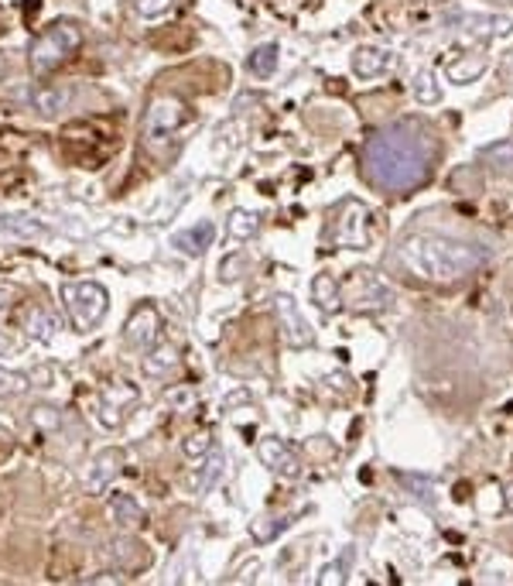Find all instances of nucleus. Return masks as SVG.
Here are the masks:
<instances>
[{
    "mask_svg": "<svg viewBox=\"0 0 513 586\" xmlns=\"http://www.w3.org/2000/svg\"><path fill=\"white\" fill-rule=\"evenodd\" d=\"M438 161V144L421 121H397L376 131L363 148V175L383 192H410L425 186Z\"/></svg>",
    "mask_w": 513,
    "mask_h": 586,
    "instance_id": "f257e3e1",
    "label": "nucleus"
},
{
    "mask_svg": "<svg viewBox=\"0 0 513 586\" xmlns=\"http://www.w3.org/2000/svg\"><path fill=\"white\" fill-rule=\"evenodd\" d=\"M397 264L428 285H459L490 261L486 247L452 241L442 233H408L393 251Z\"/></svg>",
    "mask_w": 513,
    "mask_h": 586,
    "instance_id": "f03ea898",
    "label": "nucleus"
},
{
    "mask_svg": "<svg viewBox=\"0 0 513 586\" xmlns=\"http://www.w3.org/2000/svg\"><path fill=\"white\" fill-rule=\"evenodd\" d=\"M83 45V28L76 21H55L49 32L34 38L28 62L34 72H51L66 62L68 55H76V49Z\"/></svg>",
    "mask_w": 513,
    "mask_h": 586,
    "instance_id": "7ed1b4c3",
    "label": "nucleus"
},
{
    "mask_svg": "<svg viewBox=\"0 0 513 586\" xmlns=\"http://www.w3.org/2000/svg\"><path fill=\"white\" fill-rule=\"evenodd\" d=\"M188 110L182 100L175 96H158L151 106H148V117H144V148L151 151L154 158L168 155L171 138L178 134V127L185 124Z\"/></svg>",
    "mask_w": 513,
    "mask_h": 586,
    "instance_id": "20e7f679",
    "label": "nucleus"
},
{
    "mask_svg": "<svg viewBox=\"0 0 513 586\" xmlns=\"http://www.w3.org/2000/svg\"><path fill=\"white\" fill-rule=\"evenodd\" d=\"M62 302H66L72 326L79 333H89L93 326H100V319L106 316L110 295L96 281H68L62 285Z\"/></svg>",
    "mask_w": 513,
    "mask_h": 586,
    "instance_id": "39448f33",
    "label": "nucleus"
},
{
    "mask_svg": "<svg viewBox=\"0 0 513 586\" xmlns=\"http://www.w3.org/2000/svg\"><path fill=\"white\" fill-rule=\"evenodd\" d=\"M271 309H274V319H277L281 333H284V343L294 346V350H302V346L315 343V329L308 326V319L302 316L298 302H294L291 295L277 292L271 298Z\"/></svg>",
    "mask_w": 513,
    "mask_h": 586,
    "instance_id": "423d86ee",
    "label": "nucleus"
},
{
    "mask_svg": "<svg viewBox=\"0 0 513 586\" xmlns=\"http://www.w3.org/2000/svg\"><path fill=\"white\" fill-rule=\"evenodd\" d=\"M137 401H140L137 384H127V380L110 384V388L100 395V401H96V418H100V426L103 429H120Z\"/></svg>",
    "mask_w": 513,
    "mask_h": 586,
    "instance_id": "0eeeda50",
    "label": "nucleus"
},
{
    "mask_svg": "<svg viewBox=\"0 0 513 586\" xmlns=\"http://www.w3.org/2000/svg\"><path fill=\"white\" fill-rule=\"evenodd\" d=\"M158 336H161V316L154 306H140V309L130 312L127 326H123V340L130 350L137 353H148L151 346H158Z\"/></svg>",
    "mask_w": 513,
    "mask_h": 586,
    "instance_id": "6e6552de",
    "label": "nucleus"
},
{
    "mask_svg": "<svg viewBox=\"0 0 513 586\" xmlns=\"http://www.w3.org/2000/svg\"><path fill=\"white\" fill-rule=\"evenodd\" d=\"M332 241L342 247H356L363 251L370 243V230H366V206L359 203H342L336 226H332Z\"/></svg>",
    "mask_w": 513,
    "mask_h": 586,
    "instance_id": "1a4fd4ad",
    "label": "nucleus"
},
{
    "mask_svg": "<svg viewBox=\"0 0 513 586\" xmlns=\"http://www.w3.org/2000/svg\"><path fill=\"white\" fill-rule=\"evenodd\" d=\"M346 302L359 312L387 309L393 302V292L374 275V271H356V275H353V298H342V306H346Z\"/></svg>",
    "mask_w": 513,
    "mask_h": 586,
    "instance_id": "9d476101",
    "label": "nucleus"
},
{
    "mask_svg": "<svg viewBox=\"0 0 513 586\" xmlns=\"http://www.w3.org/2000/svg\"><path fill=\"white\" fill-rule=\"evenodd\" d=\"M120 473H123V449H103V453H96V460L89 463V470H86L83 487L89 494H100V490H106L110 483L117 481Z\"/></svg>",
    "mask_w": 513,
    "mask_h": 586,
    "instance_id": "9b49d317",
    "label": "nucleus"
},
{
    "mask_svg": "<svg viewBox=\"0 0 513 586\" xmlns=\"http://www.w3.org/2000/svg\"><path fill=\"white\" fill-rule=\"evenodd\" d=\"M256 456H260V463L267 466V470H274L277 477H298V473H302V460H298V453H294L284 439H260Z\"/></svg>",
    "mask_w": 513,
    "mask_h": 586,
    "instance_id": "f8f14e48",
    "label": "nucleus"
},
{
    "mask_svg": "<svg viewBox=\"0 0 513 586\" xmlns=\"http://www.w3.org/2000/svg\"><path fill=\"white\" fill-rule=\"evenodd\" d=\"M21 104H28L32 110H38L41 117H55L68 106V89L66 87H28L14 93Z\"/></svg>",
    "mask_w": 513,
    "mask_h": 586,
    "instance_id": "ddd939ff",
    "label": "nucleus"
},
{
    "mask_svg": "<svg viewBox=\"0 0 513 586\" xmlns=\"http://www.w3.org/2000/svg\"><path fill=\"white\" fill-rule=\"evenodd\" d=\"M459 24L465 28V38H479V41L503 38L513 32V18H500V14H465L459 18Z\"/></svg>",
    "mask_w": 513,
    "mask_h": 586,
    "instance_id": "4468645a",
    "label": "nucleus"
},
{
    "mask_svg": "<svg viewBox=\"0 0 513 586\" xmlns=\"http://www.w3.org/2000/svg\"><path fill=\"white\" fill-rule=\"evenodd\" d=\"M24 333L32 340H38V343H49V340H55L62 333V316L55 309H49V306H34L24 316Z\"/></svg>",
    "mask_w": 513,
    "mask_h": 586,
    "instance_id": "2eb2a0df",
    "label": "nucleus"
},
{
    "mask_svg": "<svg viewBox=\"0 0 513 586\" xmlns=\"http://www.w3.org/2000/svg\"><path fill=\"white\" fill-rule=\"evenodd\" d=\"M106 555H110V563L120 569H144L151 563L148 545H140L137 538H113V542L106 545Z\"/></svg>",
    "mask_w": 513,
    "mask_h": 586,
    "instance_id": "dca6fc26",
    "label": "nucleus"
},
{
    "mask_svg": "<svg viewBox=\"0 0 513 586\" xmlns=\"http://www.w3.org/2000/svg\"><path fill=\"white\" fill-rule=\"evenodd\" d=\"M393 66V52L387 49H356L353 55V72H356L359 79H376V76H383V72Z\"/></svg>",
    "mask_w": 513,
    "mask_h": 586,
    "instance_id": "f3484780",
    "label": "nucleus"
},
{
    "mask_svg": "<svg viewBox=\"0 0 513 586\" xmlns=\"http://www.w3.org/2000/svg\"><path fill=\"white\" fill-rule=\"evenodd\" d=\"M311 298L325 316H336L342 309V281L332 275H315L311 281Z\"/></svg>",
    "mask_w": 513,
    "mask_h": 586,
    "instance_id": "a211bd4d",
    "label": "nucleus"
},
{
    "mask_svg": "<svg viewBox=\"0 0 513 586\" xmlns=\"http://www.w3.org/2000/svg\"><path fill=\"white\" fill-rule=\"evenodd\" d=\"M212 237H216V226L209 224V220H202V224H195L192 230H182V233H175V237H171V243H175L182 254H192V258H199V254H205V247L212 243Z\"/></svg>",
    "mask_w": 513,
    "mask_h": 586,
    "instance_id": "6ab92c4d",
    "label": "nucleus"
},
{
    "mask_svg": "<svg viewBox=\"0 0 513 586\" xmlns=\"http://www.w3.org/2000/svg\"><path fill=\"white\" fill-rule=\"evenodd\" d=\"M486 55L482 52H472V55H462L455 62H448V79L455 83V87H465V83H476L479 76L486 72Z\"/></svg>",
    "mask_w": 513,
    "mask_h": 586,
    "instance_id": "aec40b11",
    "label": "nucleus"
},
{
    "mask_svg": "<svg viewBox=\"0 0 513 586\" xmlns=\"http://www.w3.org/2000/svg\"><path fill=\"white\" fill-rule=\"evenodd\" d=\"M140 367H144L148 378H165V374H171L178 367V350L175 346H151Z\"/></svg>",
    "mask_w": 513,
    "mask_h": 586,
    "instance_id": "412c9836",
    "label": "nucleus"
},
{
    "mask_svg": "<svg viewBox=\"0 0 513 586\" xmlns=\"http://www.w3.org/2000/svg\"><path fill=\"white\" fill-rule=\"evenodd\" d=\"M110 515L117 517L120 525H127V528H140V525L148 521L144 508H140L130 494H113V498H110Z\"/></svg>",
    "mask_w": 513,
    "mask_h": 586,
    "instance_id": "4be33fe9",
    "label": "nucleus"
},
{
    "mask_svg": "<svg viewBox=\"0 0 513 586\" xmlns=\"http://www.w3.org/2000/svg\"><path fill=\"white\" fill-rule=\"evenodd\" d=\"M393 477L410 490V498L421 500L425 508H435V481L428 473H408V470H393Z\"/></svg>",
    "mask_w": 513,
    "mask_h": 586,
    "instance_id": "5701e85b",
    "label": "nucleus"
},
{
    "mask_svg": "<svg viewBox=\"0 0 513 586\" xmlns=\"http://www.w3.org/2000/svg\"><path fill=\"white\" fill-rule=\"evenodd\" d=\"M226 226H230V237L233 241H254L256 233H260V216L250 213V209H233Z\"/></svg>",
    "mask_w": 513,
    "mask_h": 586,
    "instance_id": "b1692460",
    "label": "nucleus"
},
{
    "mask_svg": "<svg viewBox=\"0 0 513 586\" xmlns=\"http://www.w3.org/2000/svg\"><path fill=\"white\" fill-rule=\"evenodd\" d=\"M479 158L493 169V172H513V141H496V144H486Z\"/></svg>",
    "mask_w": 513,
    "mask_h": 586,
    "instance_id": "393cba45",
    "label": "nucleus"
},
{
    "mask_svg": "<svg viewBox=\"0 0 513 586\" xmlns=\"http://www.w3.org/2000/svg\"><path fill=\"white\" fill-rule=\"evenodd\" d=\"M247 69L254 72V76H260V79L274 76V69H277V45H274V41L256 45L254 52L247 55Z\"/></svg>",
    "mask_w": 513,
    "mask_h": 586,
    "instance_id": "a878e982",
    "label": "nucleus"
},
{
    "mask_svg": "<svg viewBox=\"0 0 513 586\" xmlns=\"http://www.w3.org/2000/svg\"><path fill=\"white\" fill-rule=\"evenodd\" d=\"M0 226L7 230V233H14V237H41L45 233V226L38 224L34 216H21V213H7V216H0Z\"/></svg>",
    "mask_w": 513,
    "mask_h": 586,
    "instance_id": "bb28decb",
    "label": "nucleus"
},
{
    "mask_svg": "<svg viewBox=\"0 0 513 586\" xmlns=\"http://www.w3.org/2000/svg\"><path fill=\"white\" fill-rule=\"evenodd\" d=\"M288 525H291V517H277V521H274V517H260V521L250 525V535H254V542L267 545V542H274V538L284 532Z\"/></svg>",
    "mask_w": 513,
    "mask_h": 586,
    "instance_id": "cd10ccee",
    "label": "nucleus"
},
{
    "mask_svg": "<svg viewBox=\"0 0 513 586\" xmlns=\"http://www.w3.org/2000/svg\"><path fill=\"white\" fill-rule=\"evenodd\" d=\"M353 555H356V545H349V549L342 552L336 563H328L322 569V576H319V583H346V572H349V563H353Z\"/></svg>",
    "mask_w": 513,
    "mask_h": 586,
    "instance_id": "c85d7f7f",
    "label": "nucleus"
},
{
    "mask_svg": "<svg viewBox=\"0 0 513 586\" xmlns=\"http://www.w3.org/2000/svg\"><path fill=\"white\" fill-rule=\"evenodd\" d=\"M414 96H418V104H438L442 100V89H438V79H435V72H418V79H414Z\"/></svg>",
    "mask_w": 513,
    "mask_h": 586,
    "instance_id": "c756f323",
    "label": "nucleus"
},
{
    "mask_svg": "<svg viewBox=\"0 0 513 586\" xmlns=\"http://www.w3.org/2000/svg\"><path fill=\"white\" fill-rule=\"evenodd\" d=\"M32 388L28 374H17V371H0V398H17Z\"/></svg>",
    "mask_w": 513,
    "mask_h": 586,
    "instance_id": "7c9ffc66",
    "label": "nucleus"
},
{
    "mask_svg": "<svg viewBox=\"0 0 513 586\" xmlns=\"http://www.w3.org/2000/svg\"><path fill=\"white\" fill-rule=\"evenodd\" d=\"M220 473H222V453H212V456H209V463L199 470V477H195V483H192V487H195V494L209 490V487L216 483V477H220Z\"/></svg>",
    "mask_w": 513,
    "mask_h": 586,
    "instance_id": "2f4dec72",
    "label": "nucleus"
},
{
    "mask_svg": "<svg viewBox=\"0 0 513 586\" xmlns=\"http://www.w3.org/2000/svg\"><path fill=\"white\" fill-rule=\"evenodd\" d=\"M243 275H247V254H230L220 261V278L226 285H237Z\"/></svg>",
    "mask_w": 513,
    "mask_h": 586,
    "instance_id": "473e14b6",
    "label": "nucleus"
},
{
    "mask_svg": "<svg viewBox=\"0 0 513 586\" xmlns=\"http://www.w3.org/2000/svg\"><path fill=\"white\" fill-rule=\"evenodd\" d=\"M182 449H185V456H192V460H199V456H205V453H212V432L209 429L192 432L185 443H182Z\"/></svg>",
    "mask_w": 513,
    "mask_h": 586,
    "instance_id": "72a5a7b5",
    "label": "nucleus"
},
{
    "mask_svg": "<svg viewBox=\"0 0 513 586\" xmlns=\"http://www.w3.org/2000/svg\"><path fill=\"white\" fill-rule=\"evenodd\" d=\"M58 422H62L58 408H51V405H38V408H32V426H38V429L55 432L58 429Z\"/></svg>",
    "mask_w": 513,
    "mask_h": 586,
    "instance_id": "f704fd0d",
    "label": "nucleus"
},
{
    "mask_svg": "<svg viewBox=\"0 0 513 586\" xmlns=\"http://www.w3.org/2000/svg\"><path fill=\"white\" fill-rule=\"evenodd\" d=\"M134 7L140 18H161L175 7V0H134Z\"/></svg>",
    "mask_w": 513,
    "mask_h": 586,
    "instance_id": "c9c22d12",
    "label": "nucleus"
},
{
    "mask_svg": "<svg viewBox=\"0 0 513 586\" xmlns=\"http://www.w3.org/2000/svg\"><path fill=\"white\" fill-rule=\"evenodd\" d=\"M503 83L513 87V55H507V62H503Z\"/></svg>",
    "mask_w": 513,
    "mask_h": 586,
    "instance_id": "e433bc0d",
    "label": "nucleus"
},
{
    "mask_svg": "<svg viewBox=\"0 0 513 586\" xmlns=\"http://www.w3.org/2000/svg\"><path fill=\"white\" fill-rule=\"evenodd\" d=\"M503 500H507V511H513V483L503 487Z\"/></svg>",
    "mask_w": 513,
    "mask_h": 586,
    "instance_id": "4c0bfd02",
    "label": "nucleus"
},
{
    "mask_svg": "<svg viewBox=\"0 0 513 586\" xmlns=\"http://www.w3.org/2000/svg\"><path fill=\"white\" fill-rule=\"evenodd\" d=\"M4 353H11V340L0 333V357H4Z\"/></svg>",
    "mask_w": 513,
    "mask_h": 586,
    "instance_id": "58836bf2",
    "label": "nucleus"
},
{
    "mask_svg": "<svg viewBox=\"0 0 513 586\" xmlns=\"http://www.w3.org/2000/svg\"><path fill=\"white\" fill-rule=\"evenodd\" d=\"M7 298H11V295H7V292H0V316L7 312Z\"/></svg>",
    "mask_w": 513,
    "mask_h": 586,
    "instance_id": "ea45409f",
    "label": "nucleus"
},
{
    "mask_svg": "<svg viewBox=\"0 0 513 586\" xmlns=\"http://www.w3.org/2000/svg\"><path fill=\"white\" fill-rule=\"evenodd\" d=\"M0 72H7V59L4 55H0Z\"/></svg>",
    "mask_w": 513,
    "mask_h": 586,
    "instance_id": "a19ab883",
    "label": "nucleus"
},
{
    "mask_svg": "<svg viewBox=\"0 0 513 586\" xmlns=\"http://www.w3.org/2000/svg\"><path fill=\"white\" fill-rule=\"evenodd\" d=\"M510 309H513V292H510Z\"/></svg>",
    "mask_w": 513,
    "mask_h": 586,
    "instance_id": "79ce46f5",
    "label": "nucleus"
}]
</instances>
